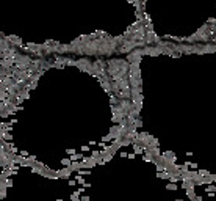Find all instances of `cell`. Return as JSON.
<instances>
[{
	"instance_id": "obj_1",
	"label": "cell",
	"mask_w": 216,
	"mask_h": 201,
	"mask_svg": "<svg viewBox=\"0 0 216 201\" xmlns=\"http://www.w3.org/2000/svg\"><path fill=\"white\" fill-rule=\"evenodd\" d=\"M141 57H142V49L132 50L130 53H127V61L128 63H141Z\"/></svg>"
},
{
	"instance_id": "obj_14",
	"label": "cell",
	"mask_w": 216,
	"mask_h": 201,
	"mask_svg": "<svg viewBox=\"0 0 216 201\" xmlns=\"http://www.w3.org/2000/svg\"><path fill=\"white\" fill-rule=\"evenodd\" d=\"M144 2H146V0H142V5H144Z\"/></svg>"
},
{
	"instance_id": "obj_6",
	"label": "cell",
	"mask_w": 216,
	"mask_h": 201,
	"mask_svg": "<svg viewBox=\"0 0 216 201\" xmlns=\"http://www.w3.org/2000/svg\"><path fill=\"white\" fill-rule=\"evenodd\" d=\"M113 156H114V154H111V152H110V154H105V156H103V165L107 162H110V160L113 159Z\"/></svg>"
},
{
	"instance_id": "obj_5",
	"label": "cell",
	"mask_w": 216,
	"mask_h": 201,
	"mask_svg": "<svg viewBox=\"0 0 216 201\" xmlns=\"http://www.w3.org/2000/svg\"><path fill=\"white\" fill-rule=\"evenodd\" d=\"M2 138H3V140H11V135H10L5 129H2Z\"/></svg>"
},
{
	"instance_id": "obj_8",
	"label": "cell",
	"mask_w": 216,
	"mask_h": 201,
	"mask_svg": "<svg viewBox=\"0 0 216 201\" xmlns=\"http://www.w3.org/2000/svg\"><path fill=\"white\" fill-rule=\"evenodd\" d=\"M168 190H177V186H175L174 182H171V184H168V187H166Z\"/></svg>"
},
{
	"instance_id": "obj_12",
	"label": "cell",
	"mask_w": 216,
	"mask_h": 201,
	"mask_svg": "<svg viewBox=\"0 0 216 201\" xmlns=\"http://www.w3.org/2000/svg\"><path fill=\"white\" fill-rule=\"evenodd\" d=\"M72 201H82V200H80L78 196H74V195H72Z\"/></svg>"
},
{
	"instance_id": "obj_13",
	"label": "cell",
	"mask_w": 216,
	"mask_h": 201,
	"mask_svg": "<svg viewBox=\"0 0 216 201\" xmlns=\"http://www.w3.org/2000/svg\"><path fill=\"white\" fill-rule=\"evenodd\" d=\"M67 152H69V154H71V156H74V154H75V149H69V151H67Z\"/></svg>"
},
{
	"instance_id": "obj_11",
	"label": "cell",
	"mask_w": 216,
	"mask_h": 201,
	"mask_svg": "<svg viewBox=\"0 0 216 201\" xmlns=\"http://www.w3.org/2000/svg\"><path fill=\"white\" fill-rule=\"evenodd\" d=\"M141 124H142V123H141V119L138 118V119L135 121V126H136V127H141Z\"/></svg>"
},
{
	"instance_id": "obj_9",
	"label": "cell",
	"mask_w": 216,
	"mask_h": 201,
	"mask_svg": "<svg viewBox=\"0 0 216 201\" xmlns=\"http://www.w3.org/2000/svg\"><path fill=\"white\" fill-rule=\"evenodd\" d=\"M205 190H207V192H210V193H213V192L216 190V187H215V186H208V187H207Z\"/></svg>"
},
{
	"instance_id": "obj_10",
	"label": "cell",
	"mask_w": 216,
	"mask_h": 201,
	"mask_svg": "<svg viewBox=\"0 0 216 201\" xmlns=\"http://www.w3.org/2000/svg\"><path fill=\"white\" fill-rule=\"evenodd\" d=\"M77 182H78V184H83V186H85V179H83V178H82L80 175L77 176Z\"/></svg>"
},
{
	"instance_id": "obj_7",
	"label": "cell",
	"mask_w": 216,
	"mask_h": 201,
	"mask_svg": "<svg viewBox=\"0 0 216 201\" xmlns=\"http://www.w3.org/2000/svg\"><path fill=\"white\" fill-rule=\"evenodd\" d=\"M61 163H63L64 167H71V165H72V159H63V160H61Z\"/></svg>"
},
{
	"instance_id": "obj_4",
	"label": "cell",
	"mask_w": 216,
	"mask_h": 201,
	"mask_svg": "<svg viewBox=\"0 0 216 201\" xmlns=\"http://www.w3.org/2000/svg\"><path fill=\"white\" fill-rule=\"evenodd\" d=\"M186 195H188V198H190V201H196V193H194V189H188L186 190Z\"/></svg>"
},
{
	"instance_id": "obj_3",
	"label": "cell",
	"mask_w": 216,
	"mask_h": 201,
	"mask_svg": "<svg viewBox=\"0 0 216 201\" xmlns=\"http://www.w3.org/2000/svg\"><path fill=\"white\" fill-rule=\"evenodd\" d=\"M6 39L11 42V46H17V47H22V39L17 38V36H6Z\"/></svg>"
},
{
	"instance_id": "obj_2",
	"label": "cell",
	"mask_w": 216,
	"mask_h": 201,
	"mask_svg": "<svg viewBox=\"0 0 216 201\" xmlns=\"http://www.w3.org/2000/svg\"><path fill=\"white\" fill-rule=\"evenodd\" d=\"M58 53H75V47L72 44H61Z\"/></svg>"
}]
</instances>
